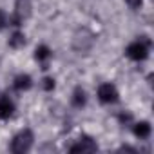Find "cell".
I'll return each mask as SVG.
<instances>
[{
  "instance_id": "1",
  "label": "cell",
  "mask_w": 154,
  "mask_h": 154,
  "mask_svg": "<svg viewBox=\"0 0 154 154\" xmlns=\"http://www.w3.org/2000/svg\"><path fill=\"white\" fill-rule=\"evenodd\" d=\"M149 45H150V40H147V36H141L140 40L129 44L127 47V56L134 62H143L147 56H149Z\"/></svg>"
},
{
  "instance_id": "2",
  "label": "cell",
  "mask_w": 154,
  "mask_h": 154,
  "mask_svg": "<svg viewBox=\"0 0 154 154\" xmlns=\"http://www.w3.org/2000/svg\"><path fill=\"white\" fill-rule=\"evenodd\" d=\"M33 140H35V136H33V132H31L29 129L20 131V132L13 138V141H11V152H15V154H24V152H27V150L33 147Z\"/></svg>"
},
{
  "instance_id": "3",
  "label": "cell",
  "mask_w": 154,
  "mask_h": 154,
  "mask_svg": "<svg viewBox=\"0 0 154 154\" xmlns=\"http://www.w3.org/2000/svg\"><path fill=\"white\" fill-rule=\"evenodd\" d=\"M29 15H31V0H17L15 13L9 18V24L11 26H20V24H24L26 18H29Z\"/></svg>"
},
{
  "instance_id": "4",
  "label": "cell",
  "mask_w": 154,
  "mask_h": 154,
  "mask_svg": "<svg viewBox=\"0 0 154 154\" xmlns=\"http://www.w3.org/2000/svg\"><path fill=\"white\" fill-rule=\"evenodd\" d=\"M98 100L102 103H116L118 102V89L112 84H102L98 87Z\"/></svg>"
},
{
  "instance_id": "5",
  "label": "cell",
  "mask_w": 154,
  "mask_h": 154,
  "mask_svg": "<svg viewBox=\"0 0 154 154\" xmlns=\"http://www.w3.org/2000/svg\"><path fill=\"white\" fill-rule=\"evenodd\" d=\"M94 150H98V145L89 136H82L74 145L69 147V152H94Z\"/></svg>"
},
{
  "instance_id": "6",
  "label": "cell",
  "mask_w": 154,
  "mask_h": 154,
  "mask_svg": "<svg viewBox=\"0 0 154 154\" xmlns=\"http://www.w3.org/2000/svg\"><path fill=\"white\" fill-rule=\"evenodd\" d=\"M13 112H15V103L8 96H2V98H0V120L11 118Z\"/></svg>"
},
{
  "instance_id": "7",
  "label": "cell",
  "mask_w": 154,
  "mask_h": 154,
  "mask_svg": "<svg viewBox=\"0 0 154 154\" xmlns=\"http://www.w3.org/2000/svg\"><path fill=\"white\" fill-rule=\"evenodd\" d=\"M31 85H33V80L29 74H18L13 80V87L17 91H27V89H31Z\"/></svg>"
},
{
  "instance_id": "8",
  "label": "cell",
  "mask_w": 154,
  "mask_h": 154,
  "mask_svg": "<svg viewBox=\"0 0 154 154\" xmlns=\"http://www.w3.org/2000/svg\"><path fill=\"white\" fill-rule=\"evenodd\" d=\"M72 105L74 107H78V109H82L85 103H87V96H85V91L82 89V87H76L74 89V93H72Z\"/></svg>"
},
{
  "instance_id": "9",
  "label": "cell",
  "mask_w": 154,
  "mask_h": 154,
  "mask_svg": "<svg viewBox=\"0 0 154 154\" xmlns=\"http://www.w3.org/2000/svg\"><path fill=\"white\" fill-rule=\"evenodd\" d=\"M134 134H136L138 138H141V140L149 138V136H150V125H149V122H140V123H136V125H134Z\"/></svg>"
},
{
  "instance_id": "10",
  "label": "cell",
  "mask_w": 154,
  "mask_h": 154,
  "mask_svg": "<svg viewBox=\"0 0 154 154\" xmlns=\"http://www.w3.org/2000/svg\"><path fill=\"white\" fill-rule=\"evenodd\" d=\"M24 44H26V36H24V33L15 31V33L11 35V38H9V47H13V49H20Z\"/></svg>"
},
{
  "instance_id": "11",
  "label": "cell",
  "mask_w": 154,
  "mask_h": 154,
  "mask_svg": "<svg viewBox=\"0 0 154 154\" xmlns=\"http://www.w3.org/2000/svg\"><path fill=\"white\" fill-rule=\"evenodd\" d=\"M35 58H36L38 62H45V60H49V58H51V49H49L47 45H38L36 51H35Z\"/></svg>"
},
{
  "instance_id": "12",
  "label": "cell",
  "mask_w": 154,
  "mask_h": 154,
  "mask_svg": "<svg viewBox=\"0 0 154 154\" xmlns=\"http://www.w3.org/2000/svg\"><path fill=\"white\" fill-rule=\"evenodd\" d=\"M42 85H44L45 91H53V89H54V80L47 76V78H44V84H42Z\"/></svg>"
},
{
  "instance_id": "13",
  "label": "cell",
  "mask_w": 154,
  "mask_h": 154,
  "mask_svg": "<svg viewBox=\"0 0 154 154\" xmlns=\"http://www.w3.org/2000/svg\"><path fill=\"white\" fill-rule=\"evenodd\" d=\"M127 2V6L131 8V9H138L141 4H143V0H125Z\"/></svg>"
},
{
  "instance_id": "14",
  "label": "cell",
  "mask_w": 154,
  "mask_h": 154,
  "mask_svg": "<svg viewBox=\"0 0 154 154\" xmlns=\"http://www.w3.org/2000/svg\"><path fill=\"white\" fill-rule=\"evenodd\" d=\"M8 24V20H6V15H4V11L0 9V29H4V26Z\"/></svg>"
},
{
  "instance_id": "15",
  "label": "cell",
  "mask_w": 154,
  "mask_h": 154,
  "mask_svg": "<svg viewBox=\"0 0 154 154\" xmlns=\"http://www.w3.org/2000/svg\"><path fill=\"white\" fill-rule=\"evenodd\" d=\"M118 120H120L122 123H125V122H131V114H125V112H122V114L118 116Z\"/></svg>"
}]
</instances>
